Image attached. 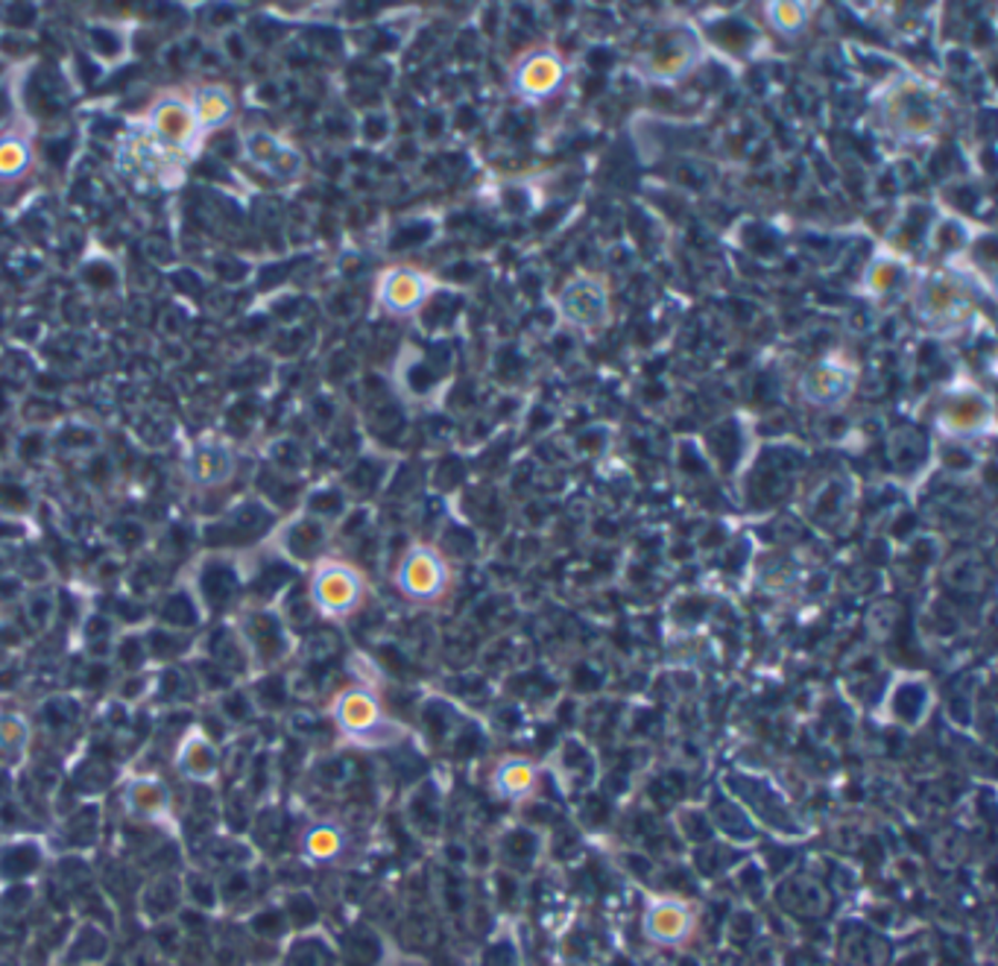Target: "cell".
<instances>
[{
    "label": "cell",
    "instance_id": "ba28073f",
    "mask_svg": "<svg viewBox=\"0 0 998 966\" xmlns=\"http://www.w3.org/2000/svg\"><path fill=\"white\" fill-rule=\"evenodd\" d=\"M510 91L527 106H542L548 100L559 97L568 85V62L557 48L536 44L518 53L510 65Z\"/></svg>",
    "mask_w": 998,
    "mask_h": 966
},
{
    "label": "cell",
    "instance_id": "9a60e30c",
    "mask_svg": "<svg viewBox=\"0 0 998 966\" xmlns=\"http://www.w3.org/2000/svg\"><path fill=\"white\" fill-rule=\"evenodd\" d=\"M864 294L876 296V299H887L893 294H902V290H908V281H910V270L908 264L896 258L891 253H878L873 261L867 264V270H864Z\"/></svg>",
    "mask_w": 998,
    "mask_h": 966
},
{
    "label": "cell",
    "instance_id": "52a82bcc",
    "mask_svg": "<svg viewBox=\"0 0 998 966\" xmlns=\"http://www.w3.org/2000/svg\"><path fill=\"white\" fill-rule=\"evenodd\" d=\"M559 320L577 331H604L613 322V287L600 273L580 270L568 276L554 296Z\"/></svg>",
    "mask_w": 998,
    "mask_h": 966
},
{
    "label": "cell",
    "instance_id": "ac0fdd59",
    "mask_svg": "<svg viewBox=\"0 0 998 966\" xmlns=\"http://www.w3.org/2000/svg\"><path fill=\"white\" fill-rule=\"evenodd\" d=\"M346 844H349L346 841V829L337 826V823H317L302 837L305 855L311 861H320V864L340 859L346 852Z\"/></svg>",
    "mask_w": 998,
    "mask_h": 966
},
{
    "label": "cell",
    "instance_id": "2e32d148",
    "mask_svg": "<svg viewBox=\"0 0 998 966\" xmlns=\"http://www.w3.org/2000/svg\"><path fill=\"white\" fill-rule=\"evenodd\" d=\"M176 768L185 779H194V782H212L220 770V756H217V747L203 736V732H191L185 741H182L179 753H176Z\"/></svg>",
    "mask_w": 998,
    "mask_h": 966
},
{
    "label": "cell",
    "instance_id": "7c38bea8",
    "mask_svg": "<svg viewBox=\"0 0 998 966\" xmlns=\"http://www.w3.org/2000/svg\"><path fill=\"white\" fill-rule=\"evenodd\" d=\"M440 281L416 267H395L378 285V302L395 317H413L436 296Z\"/></svg>",
    "mask_w": 998,
    "mask_h": 966
},
{
    "label": "cell",
    "instance_id": "277c9868",
    "mask_svg": "<svg viewBox=\"0 0 998 966\" xmlns=\"http://www.w3.org/2000/svg\"><path fill=\"white\" fill-rule=\"evenodd\" d=\"M331 718L352 744L369 747V750L395 747L408 738V729L387 712L381 697L369 688H346L343 695H337Z\"/></svg>",
    "mask_w": 998,
    "mask_h": 966
},
{
    "label": "cell",
    "instance_id": "8992f818",
    "mask_svg": "<svg viewBox=\"0 0 998 966\" xmlns=\"http://www.w3.org/2000/svg\"><path fill=\"white\" fill-rule=\"evenodd\" d=\"M395 589L410 600V604L419 606H434L451 595V586H454V572H451V563L445 559L436 545H425V542H416L410 545L404 554H401L399 565H395Z\"/></svg>",
    "mask_w": 998,
    "mask_h": 966
},
{
    "label": "cell",
    "instance_id": "3957f363",
    "mask_svg": "<svg viewBox=\"0 0 998 966\" xmlns=\"http://www.w3.org/2000/svg\"><path fill=\"white\" fill-rule=\"evenodd\" d=\"M700 62H703V41L695 27L682 24V21H668V24L650 30L632 59L639 76H645L647 82H659V85L682 82L688 74H695Z\"/></svg>",
    "mask_w": 998,
    "mask_h": 966
},
{
    "label": "cell",
    "instance_id": "5b68a950",
    "mask_svg": "<svg viewBox=\"0 0 998 966\" xmlns=\"http://www.w3.org/2000/svg\"><path fill=\"white\" fill-rule=\"evenodd\" d=\"M934 425L943 436L958 440V443H973V440L990 436L992 428H996L992 399L984 393L981 387L969 384V381H955L937 399Z\"/></svg>",
    "mask_w": 998,
    "mask_h": 966
},
{
    "label": "cell",
    "instance_id": "ffe728a7",
    "mask_svg": "<svg viewBox=\"0 0 998 966\" xmlns=\"http://www.w3.org/2000/svg\"><path fill=\"white\" fill-rule=\"evenodd\" d=\"M191 469H194L197 481H223L226 472H229V460L217 454V451H203V454L194 458Z\"/></svg>",
    "mask_w": 998,
    "mask_h": 966
},
{
    "label": "cell",
    "instance_id": "30bf717a",
    "mask_svg": "<svg viewBox=\"0 0 998 966\" xmlns=\"http://www.w3.org/2000/svg\"><path fill=\"white\" fill-rule=\"evenodd\" d=\"M313 600L328 618H346L352 615L367 595L363 577L358 568L346 563H326L313 574Z\"/></svg>",
    "mask_w": 998,
    "mask_h": 966
},
{
    "label": "cell",
    "instance_id": "4fadbf2b",
    "mask_svg": "<svg viewBox=\"0 0 998 966\" xmlns=\"http://www.w3.org/2000/svg\"><path fill=\"white\" fill-rule=\"evenodd\" d=\"M490 788L501 803L510 805L531 803L542 788L539 764L531 762V759H524V756H504V759L495 762V768L490 770Z\"/></svg>",
    "mask_w": 998,
    "mask_h": 966
},
{
    "label": "cell",
    "instance_id": "8fae6325",
    "mask_svg": "<svg viewBox=\"0 0 998 966\" xmlns=\"http://www.w3.org/2000/svg\"><path fill=\"white\" fill-rule=\"evenodd\" d=\"M645 937L654 946H686L695 937L697 911L677 896H650L645 905Z\"/></svg>",
    "mask_w": 998,
    "mask_h": 966
},
{
    "label": "cell",
    "instance_id": "7a4b0ae2",
    "mask_svg": "<svg viewBox=\"0 0 998 966\" xmlns=\"http://www.w3.org/2000/svg\"><path fill=\"white\" fill-rule=\"evenodd\" d=\"M873 115L887 138L899 144H932L946 123V103L932 82L905 74L878 89Z\"/></svg>",
    "mask_w": 998,
    "mask_h": 966
},
{
    "label": "cell",
    "instance_id": "9c48e42d",
    "mask_svg": "<svg viewBox=\"0 0 998 966\" xmlns=\"http://www.w3.org/2000/svg\"><path fill=\"white\" fill-rule=\"evenodd\" d=\"M855 387H858V367L843 354L817 358L796 378L800 399L817 410L843 408L855 395Z\"/></svg>",
    "mask_w": 998,
    "mask_h": 966
},
{
    "label": "cell",
    "instance_id": "5bb4252c",
    "mask_svg": "<svg viewBox=\"0 0 998 966\" xmlns=\"http://www.w3.org/2000/svg\"><path fill=\"white\" fill-rule=\"evenodd\" d=\"M123 803L141 820H164L171 814V791L162 779L135 777L123 788Z\"/></svg>",
    "mask_w": 998,
    "mask_h": 966
},
{
    "label": "cell",
    "instance_id": "e0dca14e",
    "mask_svg": "<svg viewBox=\"0 0 998 966\" xmlns=\"http://www.w3.org/2000/svg\"><path fill=\"white\" fill-rule=\"evenodd\" d=\"M764 16V24L768 30L779 35V39L796 41L805 35L811 24V16H814V7L811 3H802V0H770L761 9Z\"/></svg>",
    "mask_w": 998,
    "mask_h": 966
},
{
    "label": "cell",
    "instance_id": "6da1fadb",
    "mask_svg": "<svg viewBox=\"0 0 998 966\" xmlns=\"http://www.w3.org/2000/svg\"><path fill=\"white\" fill-rule=\"evenodd\" d=\"M905 294L919 328L940 340L969 331L981 311V281L955 258L925 264L910 273Z\"/></svg>",
    "mask_w": 998,
    "mask_h": 966
},
{
    "label": "cell",
    "instance_id": "d6986e66",
    "mask_svg": "<svg viewBox=\"0 0 998 966\" xmlns=\"http://www.w3.org/2000/svg\"><path fill=\"white\" fill-rule=\"evenodd\" d=\"M30 744V723L16 712L0 715V756L9 762H18Z\"/></svg>",
    "mask_w": 998,
    "mask_h": 966
}]
</instances>
